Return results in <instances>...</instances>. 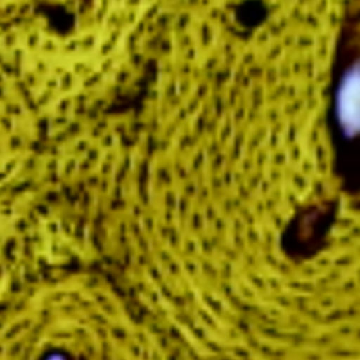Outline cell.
Returning a JSON list of instances; mask_svg holds the SVG:
<instances>
[{"mask_svg":"<svg viewBox=\"0 0 360 360\" xmlns=\"http://www.w3.org/2000/svg\"><path fill=\"white\" fill-rule=\"evenodd\" d=\"M356 68L347 72L339 87L336 97V115L340 127L352 132L357 127L359 118V80Z\"/></svg>","mask_w":360,"mask_h":360,"instance_id":"6da1fadb","label":"cell"}]
</instances>
